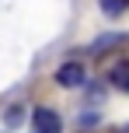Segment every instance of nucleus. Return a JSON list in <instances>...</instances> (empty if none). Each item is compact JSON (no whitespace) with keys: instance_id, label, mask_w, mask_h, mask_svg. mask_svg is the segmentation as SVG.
Wrapping results in <instances>:
<instances>
[{"instance_id":"nucleus-1","label":"nucleus","mask_w":129,"mask_h":133,"mask_svg":"<svg viewBox=\"0 0 129 133\" xmlns=\"http://www.w3.org/2000/svg\"><path fill=\"white\" fill-rule=\"evenodd\" d=\"M32 123H35L39 133H59V116H56L52 109H45V105H39L32 112Z\"/></svg>"},{"instance_id":"nucleus-2","label":"nucleus","mask_w":129,"mask_h":133,"mask_svg":"<svg viewBox=\"0 0 129 133\" xmlns=\"http://www.w3.org/2000/svg\"><path fill=\"white\" fill-rule=\"evenodd\" d=\"M56 81H59L63 88H80L84 84V66L80 63H63L59 70H56Z\"/></svg>"},{"instance_id":"nucleus-3","label":"nucleus","mask_w":129,"mask_h":133,"mask_svg":"<svg viewBox=\"0 0 129 133\" xmlns=\"http://www.w3.org/2000/svg\"><path fill=\"white\" fill-rule=\"evenodd\" d=\"M108 81L119 88V91H129V63H126V60H119V63L108 70Z\"/></svg>"},{"instance_id":"nucleus-4","label":"nucleus","mask_w":129,"mask_h":133,"mask_svg":"<svg viewBox=\"0 0 129 133\" xmlns=\"http://www.w3.org/2000/svg\"><path fill=\"white\" fill-rule=\"evenodd\" d=\"M122 42H126V35H101V39L91 46V53H94V56H101V53H108V49L122 46Z\"/></svg>"},{"instance_id":"nucleus-5","label":"nucleus","mask_w":129,"mask_h":133,"mask_svg":"<svg viewBox=\"0 0 129 133\" xmlns=\"http://www.w3.org/2000/svg\"><path fill=\"white\" fill-rule=\"evenodd\" d=\"M129 7V0H101V11L105 14H122Z\"/></svg>"},{"instance_id":"nucleus-6","label":"nucleus","mask_w":129,"mask_h":133,"mask_svg":"<svg viewBox=\"0 0 129 133\" xmlns=\"http://www.w3.org/2000/svg\"><path fill=\"white\" fill-rule=\"evenodd\" d=\"M18 119H21V105L7 109V123H11V126H18Z\"/></svg>"}]
</instances>
